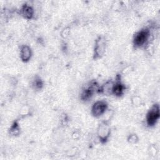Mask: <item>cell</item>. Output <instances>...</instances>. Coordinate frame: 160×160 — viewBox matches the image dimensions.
Instances as JSON below:
<instances>
[{
	"mask_svg": "<svg viewBox=\"0 0 160 160\" xmlns=\"http://www.w3.org/2000/svg\"><path fill=\"white\" fill-rule=\"evenodd\" d=\"M159 117V108L158 104L154 105L147 114L146 121L149 126H153Z\"/></svg>",
	"mask_w": 160,
	"mask_h": 160,
	"instance_id": "obj_1",
	"label": "cell"
},
{
	"mask_svg": "<svg viewBox=\"0 0 160 160\" xmlns=\"http://www.w3.org/2000/svg\"><path fill=\"white\" fill-rule=\"evenodd\" d=\"M149 36V32L148 30H141L138 32L134 37V42L137 46H141L143 45L148 40Z\"/></svg>",
	"mask_w": 160,
	"mask_h": 160,
	"instance_id": "obj_2",
	"label": "cell"
},
{
	"mask_svg": "<svg viewBox=\"0 0 160 160\" xmlns=\"http://www.w3.org/2000/svg\"><path fill=\"white\" fill-rule=\"evenodd\" d=\"M107 108V104L104 101H98L95 102L92 108V112L95 116L102 115Z\"/></svg>",
	"mask_w": 160,
	"mask_h": 160,
	"instance_id": "obj_3",
	"label": "cell"
},
{
	"mask_svg": "<svg viewBox=\"0 0 160 160\" xmlns=\"http://www.w3.org/2000/svg\"><path fill=\"white\" fill-rule=\"evenodd\" d=\"M98 136L99 138L102 140H106L107 138L109 136L110 132V129L108 125L105 123L101 124L98 130Z\"/></svg>",
	"mask_w": 160,
	"mask_h": 160,
	"instance_id": "obj_4",
	"label": "cell"
},
{
	"mask_svg": "<svg viewBox=\"0 0 160 160\" xmlns=\"http://www.w3.org/2000/svg\"><path fill=\"white\" fill-rule=\"evenodd\" d=\"M105 50V43L104 40L101 38H99L98 39H97L96 45H95V55L97 57H100L101 56Z\"/></svg>",
	"mask_w": 160,
	"mask_h": 160,
	"instance_id": "obj_5",
	"label": "cell"
},
{
	"mask_svg": "<svg viewBox=\"0 0 160 160\" xmlns=\"http://www.w3.org/2000/svg\"><path fill=\"white\" fill-rule=\"evenodd\" d=\"M31 56V49L28 46H24L21 48V58L23 61H28Z\"/></svg>",
	"mask_w": 160,
	"mask_h": 160,
	"instance_id": "obj_6",
	"label": "cell"
},
{
	"mask_svg": "<svg viewBox=\"0 0 160 160\" xmlns=\"http://www.w3.org/2000/svg\"><path fill=\"white\" fill-rule=\"evenodd\" d=\"M22 13L24 18L31 19L33 15V10L32 8L28 5H24L22 9Z\"/></svg>",
	"mask_w": 160,
	"mask_h": 160,
	"instance_id": "obj_7",
	"label": "cell"
},
{
	"mask_svg": "<svg viewBox=\"0 0 160 160\" xmlns=\"http://www.w3.org/2000/svg\"><path fill=\"white\" fill-rule=\"evenodd\" d=\"M123 89H124L123 85L121 84V83L118 82V83H116V84L113 85L112 92L114 94H116L117 96H119V95H121L122 93Z\"/></svg>",
	"mask_w": 160,
	"mask_h": 160,
	"instance_id": "obj_8",
	"label": "cell"
},
{
	"mask_svg": "<svg viewBox=\"0 0 160 160\" xmlns=\"http://www.w3.org/2000/svg\"><path fill=\"white\" fill-rule=\"evenodd\" d=\"M10 133L12 135H16L19 133V127L18 125L15 123L10 129Z\"/></svg>",
	"mask_w": 160,
	"mask_h": 160,
	"instance_id": "obj_9",
	"label": "cell"
},
{
	"mask_svg": "<svg viewBox=\"0 0 160 160\" xmlns=\"http://www.w3.org/2000/svg\"><path fill=\"white\" fill-rule=\"evenodd\" d=\"M130 139V140H129L130 142H135L137 140V138H136V137L135 135H132V136H130V139Z\"/></svg>",
	"mask_w": 160,
	"mask_h": 160,
	"instance_id": "obj_10",
	"label": "cell"
}]
</instances>
